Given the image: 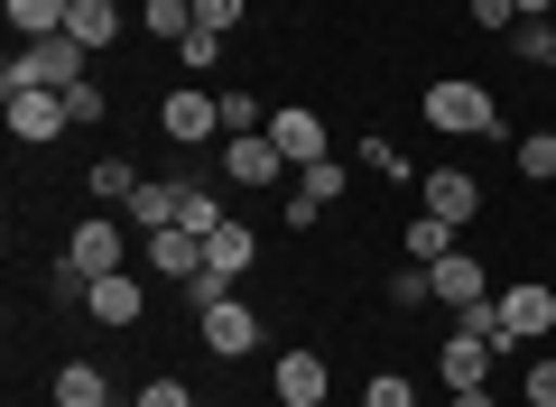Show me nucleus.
Here are the masks:
<instances>
[{
  "label": "nucleus",
  "mask_w": 556,
  "mask_h": 407,
  "mask_svg": "<svg viewBox=\"0 0 556 407\" xmlns=\"http://www.w3.org/2000/svg\"><path fill=\"white\" fill-rule=\"evenodd\" d=\"M93 75V47H75L56 28V38H28L20 56L0 65V93H65V84H84Z\"/></svg>",
  "instance_id": "1"
},
{
  "label": "nucleus",
  "mask_w": 556,
  "mask_h": 407,
  "mask_svg": "<svg viewBox=\"0 0 556 407\" xmlns=\"http://www.w3.org/2000/svg\"><path fill=\"white\" fill-rule=\"evenodd\" d=\"M427 130H445V139H492L501 130V102L482 93V84H464V75H445V84H427Z\"/></svg>",
  "instance_id": "2"
},
{
  "label": "nucleus",
  "mask_w": 556,
  "mask_h": 407,
  "mask_svg": "<svg viewBox=\"0 0 556 407\" xmlns=\"http://www.w3.org/2000/svg\"><path fill=\"white\" fill-rule=\"evenodd\" d=\"M492 306H501V343H547L556 333V288H538V278H519V288H492Z\"/></svg>",
  "instance_id": "3"
},
{
  "label": "nucleus",
  "mask_w": 556,
  "mask_h": 407,
  "mask_svg": "<svg viewBox=\"0 0 556 407\" xmlns=\"http://www.w3.org/2000/svg\"><path fill=\"white\" fill-rule=\"evenodd\" d=\"M195 333H204V352H214V361H241V352H260V315L241 306V296L204 306V315H195Z\"/></svg>",
  "instance_id": "4"
},
{
  "label": "nucleus",
  "mask_w": 556,
  "mask_h": 407,
  "mask_svg": "<svg viewBox=\"0 0 556 407\" xmlns=\"http://www.w3.org/2000/svg\"><path fill=\"white\" fill-rule=\"evenodd\" d=\"M269 139H278V157H288V167H316L334 130H325V120L306 112V102H278V112H269Z\"/></svg>",
  "instance_id": "5"
},
{
  "label": "nucleus",
  "mask_w": 556,
  "mask_h": 407,
  "mask_svg": "<svg viewBox=\"0 0 556 407\" xmlns=\"http://www.w3.org/2000/svg\"><path fill=\"white\" fill-rule=\"evenodd\" d=\"M223 176H232V186H278L288 157H278L269 130H241V139H223Z\"/></svg>",
  "instance_id": "6"
},
{
  "label": "nucleus",
  "mask_w": 556,
  "mask_h": 407,
  "mask_svg": "<svg viewBox=\"0 0 556 407\" xmlns=\"http://www.w3.org/2000/svg\"><path fill=\"white\" fill-rule=\"evenodd\" d=\"M343 186H353V167H343V157H316V167H298V194H288V222H316L325 204H343Z\"/></svg>",
  "instance_id": "7"
},
{
  "label": "nucleus",
  "mask_w": 556,
  "mask_h": 407,
  "mask_svg": "<svg viewBox=\"0 0 556 407\" xmlns=\"http://www.w3.org/2000/svg\"><path fill=\"white\" fill-rule=\"evenodd\" d=\"M121 251H130V241H121V222H75V241H65V269H75V278H112L121 269Z\"/></svg>",
  "instance_id": "8"
},
{
  "label": "nucleus",
  "mask_w": 556,
  "mask_h": 407,
  "mask_svg": "<svg viewBox=\"0 0 556 407\" xmlns=\"http://www.w3.org/2000/svg\"><path fill=\"white\" fill-rule=\"evenodd\" d=\"M492 361H501V343H482L473 325H455V343L437 352V370H445V389H492Z\"/></svg>",
  "instance_id": "9"
},
{
  "label": "nucleus",
  "mask_w": 556,
  "mask_h": 407,
  "mask_svg": "<svg viewBox=\"0 0 556 407\" xmlns=\"http://www.w3.org/2000/svg\"><path fill=\"white\" fill-rule=\"evenodd\" d=\"M427 288H437V296H445V306H455V315H464V306H482V296H492V269H482V259H473V251H445V259H437V269H427Z\"/></svg>",
  "instance_id": "10"
},
{
  "label": "nucleus",
  "mask_w": 556,
  "mask_h": 407,
  "mask_svg": "<svg viewBox=\"0 0 556 407\" xmlns=\"http://www.w3.org/2000/svg\"><path fill=\"white\" fill-rule=\"evenodd\" d=\"M269 389H278V407H325V352H278Z\"/></svg>",
  "instance_id": "11"
},
{
  "label": "nucleus",
  "mask_w": 556,
  "mask_h": 407,
  "mask_svg": "<svg viewBox=\"0 0 556 407\" xmlns=\"http://www.w3.org/2000/svg\"><path fill=\"white\" fill-rule=\"evenodd\" d=\"M84 306H93V325H112V333H130L139 315H149V288H139V278H93V296H84Z\"/></svg>",
  "instance_id": "12"
},
{
  "label": "nucleus",
  "mask_w": 556,
  "mask_h": 407,
  "mask_svg": "<svg viewBox=\"0 0 556 407\" xmlns=\"http://www.w3.org/2000/svg\"><path fill=\"white\" fill-rule=\"evenodd\" d=\"M159 130L177 139V149H195V139L223 130V112H214V93H167V102H159Z\"/></svg>",
  "instance_id": "13"
},
{
  "label": "nucleus",
  "mask_w": 556,
  "mask_h": 407,
  "mask_svg": "<svg viewBox=\"0 0 556 407\" xmlns=\"http://www.w3.org/2000/svg\"><path fill=\"white\" fill-rule=\"evenodd\" d=\"M149 269L159 278H204V232H186V222H167V232H149Z\"/></svg>",
  "instance_id": "14"
},
{
  "label": "nucleus",
  "mask_w": 556,
  "mask_h": 407,
  "mask_svg": "<svg viewBox=\"0 0 556 407\" xmlns=\"http://www.w3.org/2000/svg\"><path fill=\"white\" fill-rule=\"evenodd\" d=\"M417 194H427V214H445V222H455V232H464V222L482 214V186H473V176H464V167H437V176H427V186H417Z\"/></svg>",
  "instance_id": "15"
},
{
  "label": "nucleus",
  "mask_w": 556,
  "mask_h": 407,
  "mask_svg": "<svg viewBox=\"0 0 556 407\" xmlns=\"http://www.w3.org/2000/svg\"><path fill=\"white\" fill-rule=\"evenodd\" d=\"M251 259H260V241H251V222H232V214H223L214 232H204V269H214L223 288H232V278L251 269Z\"/></svg>",
  "instance_id": "16"
},
{
  "label": "nucleus",
  "mask_w": 556,
  "mask_h": 407,
  "mask_svg": "<svg viewBox=\"0 0 556 407\" xmlns=\"http://www.w3.org/2000/svg\"><path fill=\"white\" fill-rule=\"evenodd\" d=\"M10 130H20L28 149H47V139L65 130V102L56 93H10Z\"/></svg>",
  "instance_id": "17"
},
{
  "label": "nucleus",
  "mask_w": 556,
  "mask_h": 407,
  "mask_svg": "<svg viewBox=\"0 0 556 407\" xmlns=\"http://www.w3.org/2000/svg\"><path fill=\"white\" fill-rule=\"evenodd\" d=\"M65 38H75V47H93V56H102V47L121 38V0H75V20H65Z\"/></svg>",
  "instance_id": "18"
},
{
  "label": "nucleus",
  "mask_w": 556,
  "mask_h": 407,
  "mask_svg": "<svg viewBox=\"0 0 556 407\" xmlns=\"http://www.w3.org/2000/svg\"><path fill=\"white\" fill-rule=\"evenodd\" d=\"M47 398H56V407H112V380H102L93 361H65V370H56V389H47Z\"/></svg>",
  "instance_id": "19"
},
{
  "label": "nucleus",
  "mask_w": 556,
  "mask_h": 407,
  "mask_svg": "<svg viewBox=\"0 0 556 407\" xmlns=\"http://www.w3.org/2000/svg\"><path fill=\"white\" fill-rule=\"evenodd\" d=\"M139 28H149L159 47H186L195 38V0H139Z\"/></svg>",
  "instance_id": "20"
},
{
  "label": "nucleus",
  "mask_w": 556,
  "mask_h": 407,
  "mask_svg": "<svg viewBox=\"0 0 556 407\" xmlns=\"http://www.w3.org/2000/svg\"><path fill=\"white\" fill-rule=\"evenodd\" d=\"M65 20H75V0H10V28L20 38H56Z\"/></svg>",
  "instance_id": "21"
},
{
  "label": "nucleus",
  "mask_w": 556,
  "mask_h": 407,
  "mask_svg": "<svg viewBox=\"0 0 556 407\" xmlns=\"http://www.w3.org/2000/svg\"><path fill=\"white\" fill-rule=\"evenodd\" d=\"M445 251H455V222H445V214H417L408 222V259H417V269H437Z\"/></svg>",
  "instance_id": "22"
},
{
  "label": "nucleus",
  "mask_w": 556,
  "mask_h": 407,
  "mask_svg": "<svg viewBox=\"0 0 556 407\" xmlns=\"http://www.w3.org/2000/svg\"><path fill=\"white\" fill-rule=\"evenodd\" d=\"M56 102H65V130H102V112H112V102H102V84H93V75H84V84H65Z\"/></svg>",
  "instance_id": "23"
},
{
  "label": "nucleus",
  "mask_w": 556,
  "mask_h": 407,
  "mask_svg": "<svg viewBox=\"0 0 556 407\" xmlns=\"http://www.w3.org/2000/svg\"><path fill=\"white\" fill-rule=\"evenodd\" d=\"M139 194V167L130 157H93V204H130Z\"/></svg>",
  "instance_id": "24"
},
{
  "label": "nucleus",
  "mask_w": 556,
  "mask_h": 407,
  "mask_svg": "<svg viewBox=\"0 0 556 407\" xmlns=\"http://www.w3.org/2000/svg\"><path fill=\"white\" fill-rule=\"evenodd\" d=\"M130 222H139V232H167V222H177V186H139L130 194Z\"/></svg>",
  "instance_id": "25"
},
{
  "label": "nucleus",
  "mask_w": 556,
  "mask_h": 407,
  "mask_svg": "<svg viewBox=\"0 0 556 407\" xmlns=\"http://www.w3.org/2000/svg\"><path fill=\"white\" fill-rule=\"evenodd\" d=\"M353 167H371V176H390V186H399V176H408V157H399V139H390V130H371V139L353 149Z\"/></svg>",
  "instance_id": "26"
},
{
  "label": "nucleus",
  "mask_w": 556,
  "mask_h": 407,
  "mask_svg": "<svg viewBox=\"0 0 556 407\" xmlns=\"http://www.w3.org/2000/svg\"><path fill=\"white\" fill-rule=\"evenodd\" d=\"M519 176H529V186H556V130H529V139H519Z\"/></svg>",
  "instance_id": "27"
},
{
  "label": "nucleus",
  "mask_w": 556,
  "mask_h": 407,
  "mask_svg": "<svg viewBox=\"0 0 556 407\" xmlns=\"http://www.w3.org/2000/svg\"><path fill=\"white\" fill-rule=\"evenodd\" d=\"M214 112H223V130H232V139L241 130H269V112H260L251 93H214Z\"/></svg>",
  "instance_id": "28"
},
{
  "label": "nucleus",
  "mask_w": 556,
  "mask_h": 407,
  "mask_svg": "<svg viewBox=\"0 0 556 407\" xmlns=\"http://www.w3.org/2000/svg\"><path fill=\"white\" fill-rule=\"evenodd\" d=\"M510 56L547 65V56H556V28H547V20H519V28H510Z\"/></svg>",
  "instance_id": "29"
},
{
  "label": "nucleus",
  "mask_w": 556,
  "mask_h": 407,
  "mask_svg": "<svg viewBox=\"0 0 556 407\" xmlns=\"http://www.w3.org/2000/svg\"><path fill=\"white\" fill-rule=\"evenodd\" d=\"M241 20H251V0H195V28H214V38H232Z\"/></svg>",
  "instance_id": "30"
},
{
  "label": "nucleus",
  "mask_w": 556,
  "mask_h": 407,
  "mask_svg": "<svg viewBox=\"0 0 556 407\" xmlns=\"http://www.w3.org/2000/svg\"><path fill=\"white\" fill-rule=\"evenodd\" d=\"M177 65H186V75H214V65H223V38H214V28H195V38L177 47Z\"/></svg>",
  "instance_id": "31"
},
{
  "label": "nucleus",
  "mask_w": 556,
  "mask_h": 407,
  "mask_svg": "<svg viewBox=\"0 0 556 407\" xmlns=\"http://www.w3.org/2000/svg\"><path fill=\"white\" fill-rule=\"evenodd\" d=\"M362 407H417V389L399 380V370H371V389H362Z\"/></svg>",
  "instance_id": "32"
},
{
  "label": "nucleus",
  "mask_w": 556,
  "mask_h": 407,
  "mask_svg": "<svg viewBox=\"0 0 556 407\" xmlns=\"http://www.w3.org/2000/svg\"><path fill=\"white\" fill-rule=\"evenodd\" d=\"M519 398H529V407H556V352H538V361H529V380H519Z\"/></svg>",
  "instance_id": "33"
},
{
  "label": "nucleus",
  "mask_w": 556,
  "mask_h": 407,
  "mask_svg": "<svg viewBox=\"0 0 556 407\" xmlns=\"http://www.w3.org/2000/svg\"><path fill=\"white\" fill-rule=\"evenodd\" d=\"M464 20H473V28H492V38H510V28H519V10H510V0H464Z\"/></svg>",
  "instance_id": "34"
},
{
  "label": "nucleus",
  "mask_w": 556,
  "mask_h": 407,
  "mask_svg": "<svg viewBox=\"0 0 556 407\" xmlns=\"http://www.w3.org/2000/svg\"><path fill=\"white\" fill-rule=\"evenodd\" d=\"M427 296H437V288H427V269L408 259V278H390V306H427Z\"/></svg>",
  "instance_id": "35"
},
{
  "label": "nucleus",
  "mask_w": 556,
  "mask_h": 407,
  "mask_svg": "<svg viewBox=\"0 0 556 407\" xmlns=\"http://www.w3.org/2000/svg\"><path fill=\"white\" fill-rule=\"evenodd\" d=\"M139 407H195V389H177V380H149V389H139Z\"/></svg>",
  "instance_id": "36"
},
{
  "label": "nucleus",
  "mask_w": 556,
  "mask_h": 407,
  "mask_svg": "<svg viewBox=\"0 0 556 407\" xmlns=\"http://www.w3.org/2000/svg\"><path fill=\"white\" fill-rule=\"evenodd\" d=\"M510 10H519V20H547V10H556V0H510Z\"/></svg>",
  "instance_id": "37"
},
{
  "label": "nucleus",
  "mask_w": 556,
  "mask_h": 407,
  "mask_svg": "<svg viewBox=\"0 0 556 407\" xmlns=\"http://www.w3.org/2000/svg\"><path fill=\"white\" fill-rule=\"evenodd\" d=\"M455 407H492V389H455Z\"/></svg>",
  "instance_id": "38"
},
{
  "label": "nucleus",
  "mask_w": 556,
  "mask_h": 407,
  "mask_svg": "<svg viewBox=\"0 0 556 407\" xmlns=\"http://www.w3.org/2000/svg\"><path fill=\"white\" fill-rule=\"evenodd\" d=\"M112 407H139V398H112Z\"/></svg>",
  "instance_id": "39"
},
{
  "label": "nucleus",
  "mask_w": 556,
  "mask_h": 407,
  "mask_svg": "<svg viewBox=\"0 0 556 407\" xmlns=\"http://www.w3.org/2000/svg\"><path fill=\"white\" fill-rule=\"evenodd\" d=\"M195 407H214V398H195Z\"/></svg>",
  "instance_id": "40"
},
{
  "label": "nucleus",
  "mask_w": 556,
  "mask_h": 407,
  "mask_svg": "<svg viewBox=\"0 0 556 407\" xmlns=\"http://www.w3.org/2000/svg\"><path fill=\"white\" fill-rule=\"evenodd\" d=\"M547 75H556V56H547Z\"/></svg>",
  "instance_id": "41"
}]
</instances>
